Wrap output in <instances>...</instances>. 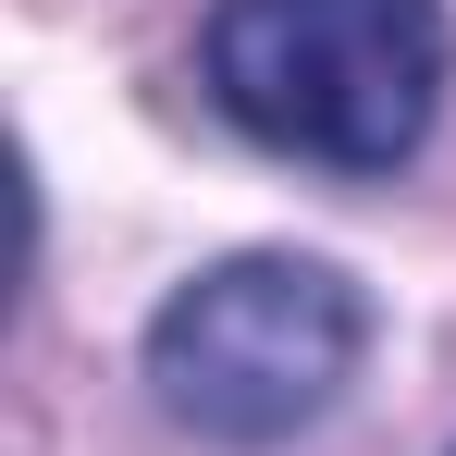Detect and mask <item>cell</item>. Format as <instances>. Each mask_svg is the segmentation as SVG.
<instances>
[{
  "instance_id": "1",
  "label": "cell",
  "mask_w": 456,
  "mask_h": 456,
  "mask_svg": "<svg viewBox=\"0 0 456 456\" xmlns=\"http://www.w3.org/2000/svg\"><path fill=\"white\" fill-rule=\"evenodd\" d=\"M444 75V0H210V99L321 173H395L432 136Z\"/></svg>"
},
{
  "instance_id": "2",
  "label": "cell",
  "mask_w": 456,
  "mask_h": 456,
  "mask_svg": "<svg viewBox=\"0 0 456 456\" xmlns=\"http://www.w3.org/2000/svg\"><path fill=\"white\" fill-rule=\"evenodd\" d=\"M370 308L333 259H223L198 284H173L149 321V382L160 407L210 444H297L308 419H333V395L358 382Z\"/></svg>"
}]
</instances>
